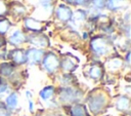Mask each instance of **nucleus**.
<instances>
[{"mask_svg": "<svg viewBox=\"0 0 131 116\" xmlns=\"http://www.w3.org/2000/svg\"><path fill=\"white\" fill-rule=\"evenodd\" d=\"M41 56H42V51L40 50H30L29 53H28V57L32 61V62H39L41 60Z\"/></svg>", "mask_w": 131, "mask_h": 116, "instance_id": "nucleus-3", "label": "nucleus"}, {"mask_svg": "<svg viewBox=\"0 0 131 116\" xmlns=\"http://www.w3.org/2000/svg\"><path fill=\"white\" fill-rule=\"evenodd\" d=\"M89 104H90V106H91V109H92L93 111H96V110L100 109V107L102 106L103 100L98 99V98H95V99H93V100L91 101V103H89Z\"/></svg>", "mask_w": 131, "mask_h": 116, "instance_id": "nucleus-6", "label": "nucleus"}, {"mask_svg": "<svg viewBox=\"0 0 131 116\" xmlns=\"http://www.w3.org/2000/svg\"><path fill=\"white\" fill-rule=\"evenodd\" d=\"M93 47H94L95 51H97L98 53H104V52H105L106 45H105L104 42H102V40H98L97 44L93 42Z\"/></svg>", "mask_w": 131, "mask_h": 116, "instance_id": "nucleus-5", "label": "nucleus"}, {"mask_svg": "<svg viewBox=\"0 0 131 116\" xmlns=\"http://www.w3.org/2000/svg\"><path fill=\"white\" fill-rule=\"evenodd\" d=\"M56 14H57V16H58L61 21H68V20H70V17L72 16L71 10H70L68 7L62 6V5H60V6L57 8Z\"/></svg>", "mask_w": 131, "mask_h": 116, "instance_id": "nucleus-2", "label": "nucleus"}, {"mask_svg": "<svg viewBox=\"0 0 131 116\" xmlns=\"http://www.w3.org/2000/svg\"><path fill=\"white\" fill-rule=\"evenodd\" d=\"M9 27V23L6 20H1L0 21V33H5Z\"/></svg>", "mask_w": 131, "mask_h": 116, "instance_id": "nucleus-13", "label": "nucleus"}, {"mask_svg": "<svg viewBox=\"0 0 131 116\" xmlns=\"http://www.w3.org/2000/svg\"><path fill=\"white\" fill-rule=\"evenodd\" d=\"M24 39H25V37H24V35H23L19 31L14 32V34L10 37V41H11L12 43H14V44H19V43H21V42L24 41Z\"/></svg>", "mask_w": 131, "mask_h": 116, "instance_id": "nucleus-4", "label": "nucleus"}, {"mask_svg": "<svg viewBox=\"0 0 131 116\" xmlns=\"http://www.w3.org/2000/svg\"><path fill=\"white\" fill-rule=\"evenodd\" d=\"M52 93H53V88L50 86V87H46V88H44V89L40 92V95L42 96V99L47 100L48 98H50V96L52 95Z\"/></svg>", "mask_w": 131, "mask_h": 116, "instance_id": "nucleus-7", "label": "nucleus"}, {"mask_svg": "<svg viewBox=\"0 0 131 116\" xmlns=\"http://www.w3.org/2000/svg\"><path fill=\"white\" fill-rule=\"evenodd\" d=\"M0 116H8V113H7L6 109L2 106H0Z\"/></svg>", "mask_w": 131, "mask_h": 116, "instance_id": "nucleus-15", "label": "nucleus"}, {"mask_svg": "<svg viewBox=\"0 0 131 116\" xmlns=\"http://www.w3.org/2000/svg\"><path fill=\"white\" fill-rule=\"evenodd\" d=\"M94 3H95V5H97V6L101 7V6H103L104 0H94Z\"/></svg>", "mask_w": 131, "mask_h": 116, "instance_id": "nucleus-17", "label": "nucleus"}, {"mask_svg": "<svg viewBox=\"0 0 131 116\" xmlns=\"http://www.w3.org/2000/svg\"><path fill=\"white\" fill-rule=\"evenodd\" d=\"M13 59L15 62L17 63H23L25 62V53L20 50H17V51H14L13 53Z\"/></svg>", "mask_w": 131, "mask_h": 116, "instance_id": "nucleus-9", "label": "nucleus"}, {"mask_svg": "<svg viewBox=\"0 0 131 116\" xmlns=\"http://www.w3.org/2000/svg\"><path fill=\"white\" fill-rule=\"evenodd\" d=\"M4 10H5V6L2 2H0V12H4Z\"/></svg>", "mask_w": 131, "mask_h": 116, "instance_id": "nucleus-18", "label": "nucleus"}, {"mask_svg": "<svg viewBox=\"0 0 131 116\" xmlns=\"http://www.w3.org/2000/svg\"><path fill=\"white\" fill-rule=\"evenodd\" d=\"M72 114H73V116H85L84 108L81 107V106H76V107L73 108Z\"/></svg>", "mask_w": 131, "mask_h": 116, "instance_id": "nucleus-8", "label": "nucleus"}, {"mask_svg": "<svg viewBox=\"0 0 131 116\" xmlns=\"http://www.w3.org/2000/svg\"><path fill=\"white\" fill-rule=\"evenodd\" d=\"M100 74H101V71H100V69H99L98 67H92V68H91V70H90V75H91V77H93V78H98V77L100 76Z\"/></svg>", "mask_w": 131, "mask_h": 116, "instance_id": "nucleus-11", "label": "nucleus"}, {"mask_svg": "<svg viewBox=\"0 0 131 116\" xmlns=\"http://www.w3.org/2000/svg\"><path fill=\"white\" fill-rule=\"evenodd\" d=\"M6 102H7V105H8L9 107H14V106L17 104V95H16L15 93L10 94V95L7 98Z\"/></svg>", "mask_w": 131, "mask_h": 116, "instance_id": "nucleus-10", "label": "nucleus"}, {"mask_svg": "<svg viewBox=\"0 0 131 116\" xmlns=\"http://www.w3.org/2000/svg\"><path fill=\"white\" fill-rule=\"evenodd\" d=\"M44 65H45V67L47 68V70L53 71V70L57 67L58 61H57V59H56V56H55L54 54H49V55H47V57L45 59Z\"/></svg>", "mask_w": 131, "mask_h": 116, "instance_id": "nucleus-1", "label": "nucleus"}, {"mask_svg": "<svg viewBox=\"0 0 131 116\" xmlns=\"http://www.w3.org/2000/svg\"><path fill=\"white\" fill-rule=\"evenodd\" d=\"M11 72V67H9L8 65H3L2 69H1V73L3 75H8Z\"/></svg>", "mask_w": 131, "mask_h": 116, "instance_id": "nucleus-14", "label": "nucleus"}, {"mask_svg": "<svg viewBox=\"0 0 131 116\" xmlns=\"http://www.w3.org/2000/svg\"><path fill=\"white\" fill-rule=\"evenodd\" d=\"M68 1L69 3H72V4H82L84 0H66Z\"/></svg>", "mask_w": 131, "mask_h": 116, "instance_id": "nucleus-16", "label": "nucleus"}, {"mask_svg": "<svg viewBox=\"0 0 131 116\" xmlns=\"http://www.w3.org/2000/svg\"><path fill=\"white\" fill-rule=\"evenodd\" d=\"M129 106V101L126 98H122L119 102H118V107L120 109H127Z\"/></svg>", "mask_w": 131, "mask_h": 116, "instance_id": "nucleus-12", "label": "nucleus"}]
</instances>
